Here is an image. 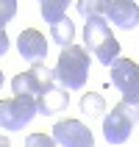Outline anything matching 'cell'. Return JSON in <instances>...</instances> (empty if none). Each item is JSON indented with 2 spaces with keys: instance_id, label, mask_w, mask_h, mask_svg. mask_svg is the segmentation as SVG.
<instances>
[{
  "instance_id": "4fadbf2b",
  "label": "cell",
  "mask_w": 139,
  "mask_h": 147,
  "mask_svg": "<svg viewBox=\"0 0 139 147\" xmlns=\"http://www.w3.org/2000/svg\"><path fill=\"white\" fill-rule=\"evenodd\" d=\"M81 111H83L86 117H100L103 111H106V103H103L100 94L89 92V94H83V97H81Z\"/></svg>"
},
{
  "instance_id": "5b68a950",
  "label": "cell",
  "mask_w": 139,
  "mask_h": 147,
  "mask_svg": "<svg viewBox=\"0 0 139 147\" xmlns=\"http://www.w3.org/2000/svg\"><path fill=\"white\" fill-rule=\"evenodd\" d=\"M108 69H111V83L123 94V103L139 106V64L131 58H117L108 64Z\"/></svg>"
},
{
  "instance_id": "d6986e66",
  "label": "cell",
  "mask_w": 139,
  "mask_h": 147,
  "mask_svg": "<svg viewBox=\"0 0 139 147\" xmlns=\"http://www.w3.org/2000/svg\"><path fill=\"white\" fill-rule=\"evenodd\" d=\"M0 86H3V69H0Z\"/></svg>"
},
{
  "instance_id": "2e32d148",
  "label": "cell",
  "mask_w": 139,
  "mask_h": 147,
  "mask_svg": "<svg viewBox=\"0 0 139 147\" xmlns=\"http://www.w3.org/2000/svg\"><path fill=\"white\" fill-rule=\"evenodd\" d=\"M25 147H56V142H53V136H47V133H31V136L25 139Z\"/></svg>"
},
{
  "instance_id": "6da1fadb",
  "label": "cell",
  "mask_w": 139,
  "mask_h": 147,
  "mask_svg": "<svg viewBox=\"0 0 139 147\" xmlns=\"http://www.w3.org/2000/svg\"><path fill=\"white\" fill-rule=\"evenodd\" d=\"M56 83H61L64 89H81L86 86L89 78V53L81 45H70L58 53V64L53 69Z\"/></svg>"
},
{
  "instance_id": "277c9868",
  "label": "cell",
  "mask_w": 139,
  "mask_h": 147,
  "mask_svg": "<svg viewBox=\"0 0 139 147\" xmlns=\"http://www.w3.org/2000/svg\"><path fill=\"white\" fill-rule=\"evenodd\" d=\"M56 86V78H53V69H47L45 64H33L31 69L14 75L11 78V89H14V97H31L39 100L45 92H50Z\"/></svg>"
},
{
  "instance_id": "3957f363",
  "label": "cell",
  "mask_w": 139,
  "mask_h": 147,
  "mask_svg": "<svg viewBox=\"0 0 139 147\" xmlns=\"http://www.w3.org/2000/svg\"><path fill=\"white\" fill-rule=\"evenodd\" d=\"M136 119H139V106L117 103V106L103 117V136H106V142L108 144H123V142H128Z\"/></svg>"
},
{
  "instance_id": "7a4b0ae2",
  "label": "cell",
  "mask_w": 139,
  "mask_h": 147,
  "mask_svg": "<svg viewBox=\"0 0 139 147\" xmlns=\"http://www.w3.org/2000/svg\"><path fill=\"white\" fill-rule=\"evenodd\" d=\"M83 45H86V53H92L106 67L120 58V42L111 36V28H108V22L103 17L86 20V25H83Z\"/></svg>"
},
{
  "instance_id": "30bf717a",
  "label": "cell",
  "mask_w": 139,
  "mask_h": 147,
  "mask_svg": "<svg viewBox=\"0 0 139 147\" xmlns=\"http://www.w3.org/2000/svg\"><path fill=\"white\" fill-rule=\"evenodd\" d=\"M67 106H70V94H67L64 89L53 86L50 92H45V94L36 100V114H42V117H56L58 111H64Z\"/></svg>"
},
{
  "instance_id": "9a60e30c",
  "label": "cell",
  "mask_w": 139,
  "mask_h": 147,
  "mask_svg": "<svg viewBox=\"0 0 139 147\" xmlns=\"http://www.w3.org/2000/svg\"><path fill=\"white\" fill-rule=\"evenodd\" d=\"M14 14H17V3L14 0H0V31L14 20Z\"/></svg>"
},
{
  "instance_id": "9c48e42d",
  "label": "cell",
  "mask_w": 139,
  "mask_h": 147,
  "mask_svg": "<svg viewBox=\"0 0 139 147\" xmlns=\"http://www.w3.org/2000/svg\"><path fill=\"white\" fill-rule=\"evenodd\" d=\"M17 47H20V56L28 58L31 64H42L45 56H47V42L36 28H25L17 39Z\"/></svg>"
},
{
  "instance_id": "8fae6325",
  "label": "cell",
  "mask_w": 139,
  "mask_h": 147,
  "mask_svg": "<svg viewBox=\"0 0 139 147\" xmlns=\"http://www.w3.org/2000/svg\"><path fill=\"white\" fill-rule=\"evenodd\" d=\"M50 39L56 42V45H61V50L73 45V39H75V25L70 22V17H64V20L56 22V25H50Z\"/></svg>"
},
{
  "instance_id": "7c38bea8",
  "label": "cell",
  "mask_w": 139,
  "mask_h": 147,
  "mask_svg": "<svg viewBox=\"0 0 139 147\" xmlns=\"http://www.w3.org/2000/svg\"><path fill=\"white\" fill-rule=\"evenodd\" d=\"M42 17L50 25L61 22L67 17V0H42Z\"/></svg>"
},
{
  "instance_id": "ac0fdd59",
  "label": "cell",
  "mask_w": 139,
  "mask_h": 147,
  "mask_svg": "<svg viewBox=\"0 0 139 147\" xmlns=\"http://www.w3.org/2000/svg\"><path fill=\"white\" fill-rule=\"evenodd\" d=\"M0 147H11V142H8L6 136H0Z\"/></svg>"
},
{
  "instance_id": "52a82bcc",
  "label": "cell",
  "mask_w": 139,
  "mask_h": 147,
  "mask_svg": "<svg viewBox=\"0 0 139 147\" xmlns=\"http://www.w3.org/2000/svg\"><path fill=\"white\" fill-rule=\"evenodd\" d=\"M56 147H95V136L81 119H61L53 125Z\"/></svg>"
},
{
  "instance_id": "e0dca14e",
  "label": "cell",
  "mask_w": 139,
  "mask_h": 147,
  "mask_svg": "<svg viewBox=\"0 0 139 147\" xmlns=\"http://www.w3.org/2000/svg\"><path fill=\"white\" fill-rule=\"evenodd\" d=\"M8 50V36H6V31H0V56Z\"/></svg>"
},
{
  "instance_id": "5bb4252c",
  "label": "cell",
  "mask_w": 139,
  "mask_h": 147,
  "mask_svg": "<svg viewBox=\"0 0 139 147\" xmlns=\"http://www.w3.org/2000/svg\"><path fill=\"white\" fill-rule=\"evenodd\" d=\"M103 8H106L103 0H81L78 3V14L83 20H98V17H103Z\"/></svg>"
},
{
  "instance_id": "8992f818",
  "label": "cell",
  "mask_w": 139,
  "mask_h": 147,
  "mask_svg": "<svg viewBox=\"0 0 139 147\" xmlns=\"http://www.w3.org/2000/svg\"><path fill=\"white\" fill-rule=\"evenodd\" d=\"M33 117H36V100H31V97L0 100V128H6V131H22Z\"/></svg>"
},
{
  "instance_id": "ba28073f",
  "label": "cell",
  "mask_w": 139,
  "mask_h": 147,
  "mask_svg": "<svg viewBox=\"0 0 139 147\" xmlns=\"http://www.w3.org/2000/svg\"><path fill=\"white\" fill-rule=\"evenodd\" d=\"M103 20H111L117 28L131 31V28L139 25V6L131 3V0H111L103 8Z\"/></svg>"
}]
</instances>
